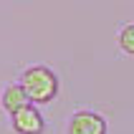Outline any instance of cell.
<instances>
[{"label":"cell","mask_w":134,"mask_h":134,"mask_svg":"<svg viewBox=\"0 0 134 134\" xmlns=\"http://www.w3.org/2000/svg\"><path fill=\"white\" fill-rule=\"evenodd\" d=\"M23 91L28 94L30 104H48L58 94V79L46 66H30L20 79Z\"/></svg>","instance_id":"1"},{"label":"cell","mask_w":134,"mask_h":134,"mask_svg":"<svg viewBox=\"0 0 134 134\" xmlns=\"http://www.w3.org/2000/svg\"><path fill=\"white\" fill-rule=\"evenodd\" d=\"M13 129L18 134H43V116L33 104H28L13 114Z\"/></svg>","instance_id":"2"},{"label":"cell","mask_w":134,"mask_h":134,"mask_svg":"<svg viewBox=\"0 0 134 134\" xmlns=\"http://www.w3.org/2000/svg\"><path fill=\"white\" fill-rule=\"evenodd\" d=\"M68 134H106V121L94 111H76L68 121Z\"/></svg>","instance_id":"3"},{"label":"cell","mask_w":134,"mask_h":134,"mask_svg":"<svg viewBox=\"0 0 134 134\" xmlns=\"http://www.w3.org/2000/svg\"><path fill=\"white\" fill-rule=\"evenodd\" d=\"M28 104H30V99H28V94L23 91L20 83H10V86L3 91V109H5L10 116H13L18 109L28 106Z\"/></svg>","instance_id":"4"},{"label":"cell","mask_w":134,"mask_h":134,"mask_svg":"<svg viewBox=\"0 0 134 134\" xmlns=\"http://www.w3.org/2000/svg\"><path fill=\"white\" fill-rule=\"evenodd\" d=\"M119 48L124 53H129V56H134V23H129V25H124L119 33Z\"/></svg>","instance_id":"5"}]
</instances>
